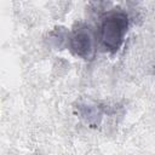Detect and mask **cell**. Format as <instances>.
I'll list each match as a JSON object with an SVG mask.
<instances>
[{
	"mask_svg": "<svg viewBox=\"0 0 155 155\" xmlns=\"http://www.w3.org/2000/svg\"><path fill=\"white\" fill-rule=\"evenodd\" d=\"M128 16L121 8H114L103 16L99 25V39L107 51L115 53L120 50L128 29Z\"/></svg>",
	"mask_w": 155,
	"mask_h": 155,
	"instance_id": "cell-1",
	"label": "cell"
},
{
	"mask_svg": "<svg viewBox=\"0 0 155 155\" xmlns=\"http://www.w3.org/2000/svg\"><path fill=\"white\" fill-rule=\"evenodd\" d=\"M70 51L82 59H92L94 57V36L90 25L79 22L76 23L68 38Z\"/></svg>",
	"mask_w": 155,
	"mask_h": 155,
	"instance_id": "cell-2",
	"label": "cell"
}]
</instances>
